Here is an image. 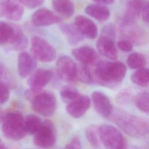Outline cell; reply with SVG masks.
Wrapping results in <instances>:
<instances>
[{"instance_id":"27","label":"cell","mask_w":149,"mask_h":149,"mask_svg":"<svg viewBox=\"0 0 149 149\" xmlns=\"http://www.w3.org/2000/svg\"><path fill=\"white\" fill-rule=\"evenodd\" d=\"M147 61L144 55L139 52H133L127 59L128 66L133 69L143 68L146 65Z\"/></svg>"},{"instance_id":"29","label":"cell","mask_w":149,"mask_h":149,"mask_svg":"<svg viewBox=\"0 0 149 149\" xmlns=\"http://www.w3.org/2000/svg\"><path fill=\"white\" fill-rule=\"evenodd\" d=\"M86 135L88 141L93 147L95 148L99 147L100 143L99 126L95 125L88 126L86 130Z\"/></svg>"},{"instance_id":"3","label":"cell","mask_w":149,"mask_h":149,"mask_svg":"<svg viewBox=\"0 0 149 149\" xmlns=\"http://www.w3.org/2000/svg\"><path fill=\"white\" fill-rule=\"evenodd\" d=\"M26 98L31 102V108L36 113L45 116H52L56 108V99L49 91H34L29 89L25 92Z\"/></svg>"},{"instance_id":"12","label":"cell","mask_w":149,"mask_h":149,"mask_svg":"<svg viewBox=\"0 0 149 149\" xmlns=\"http://www.w3.org/2000/svg\"><path fill=\"white\" fill-rule=\"evenodd\" d=\"M61 19L47 8L37 10L31 16V22L36 26H47L60 23Z\"/></svg>"},{"instance_id":"2","label":"cell","mask_w":149,"mask_h":149,"mask_svg":"<svg viewBox=\"0 0 149 149\" xmlns=\"http://www.w3.org/2000/svg\"><path fill=\"white\" fill-rule=\"evenodd\" d=\"M110 119L127 134L136 138L146 136L148 123L146 119L120 109H113Z\"/></svg>"},{"instance_id":"30","label":"cell","mask_w":149,"mask_h":149,"mask_svg":"<svg viewBox=\"0 0 149 149\" xmlns=\"http://www.w3.org/2000/svg\"><path fill=\"white\" fill-rule=\"evenodd\" d=\"M0 83L6 86L9 88L14 87L16 85L15 79L10 71L1 63H0Z\"/></svg>"},{"instance_id":"35","label":"cell","mask_w":149,"mask_h":149,"mask_svg":"<svg viewBox=\"0 0 149 149\" xmlns=\"http://www.w3.org/2000/svg\"><path fill=\"white\" fill-rule=\"evenodd\" d=\"M9 97V88L6 86L0 83V104H3L6 102Z\"/></svg>"},{"instance_id":"21","label":"cell","mask_w":149,"mask_h":149,"mask_svg":"<svg viewBox=\"0 0 149 149\" xmlns=\"http://www.w3.org/2000/svg\"><path fill=\"white\" fill-rule=\"evenodd\" d=\"M28 45V40L20 27L16 25L15 33L9 42L6 47L12 51H22L26 48Z\"/></svg>"},{"instance_id":"41","label":"cell","mask_w":149,"mask_h":149,"mask_svg":"<svg viewBox=\"0 0 149 149\" xmlns=\"http://www.w3.org/2000/svg\"><path fill=\"white\" fill-rule=\"evenodd\" d=\"M0 149H8L6 146L5 145L3 142L0 139Z\"/></svg>"},{"instance_id":"26","label":"cell","mask_w":149,"mask_h":149,"mask_svg":"<svg viewBox=\"0 0 149 149\" xmlns=\"http://www.w3.org/2000/svg\"><path fill=\"white\" fill-rule=\"evenodd\" d=\"M133 100L139 110L146 113H148L149 94L148 91H143L139 93L134 95Z\"/></svg>"},{"instance_id":"38","label":"cell","mask_w":149,"mask_h":149,"mask_svg":"<svg viewBox=\"0 0 149 149\" xmlns=\"http://www.w3.org/2000/svg\"><path fill=\"white\" fill-rule=\"evenodd\" d=\"M81 140L79 136L74 137L71 141L66 146L65 149H81Z\"/></svg>"},{"instance_id":"1","label":"cell","mask_w":149,"mask_h":149,"mask_svg":"<svg viewBox=\"0 0 149 149\" xmlns=\"http://www.w3.org/2000/svg\"><path fill=\"white\" fill-rule=\"evenodd\" d=\"M126 72L125 65L120 61H101L93 73V83L108 87L116 88L123 80Z\"/></svg>"},{"instance_id":"17","label":"cell","mask_w":149,"mask_h":149,"mask_svg":"<svg viewBox=\"0 0 149 149\" xmlns=\"http://www.w3.org/2000/svg\"><path fill=\"white\" fill-rule=\"evenodd\" d=\"M73 57L82 65L88 66L93 65L98 60L97 52L90 47H81L73 49Z\"/></svg>"},{"instance_id":"28","label":"cell","mask_w":149,"mask_h":149,"mask_svg":"<svg viewBox=\"0 0 149 149\" xmlns=\"http://www.w3.org/2000/svg\"><path fill=\"white\" fill-rule=\"evenodd\" d=\"M59 93L62 100L68 104L76 100L81 95L75 87L71 86L63 87L61 89Z\"/></svg>"},{"instance_id":"44","label":"cell","mask_w":149,"mask_h":149,"mask_svg":"<svg viewBox=\"0 0 149 149\" xmlns=\"http://www.w3.org/2000/svg\"><path fill=\"white\" fill-rule=\"evenodd\" d=\"M120 2H128L129 1H130V0H120Z\"/></svg>"},{"instance_id":"11","label":"cell","mask_w":149,"mask_h":149,"mask_svg":"<svg viewBox=\"0 0 149 149\" xmlns=\"http://www.w3.org/2000/svg\"><path fill=\"white\" fill-rule=\"evenodd\" d=\"M91 99L96 112L103 118H109L113 107L108 97L103 92L95 91L91 94Z\"/></svg>"},{"instance_id":"20","label":"cell","mask_w":149,"mask_h":149,"mask_svg":"<svg viewBox=\"0 0 149 149\" xmlns=\"http://www.w3.org/2000/svg\"><path fill=\"white\" fill-rule=\"evenodd\" d=\"M85 12L98 21H105L110 17L109 9L102 5L97 4H90L85 8Z\"/></svg>"},{"instance_id":"4","label":"cell","mask_w":149,"mask_h":149,"mask_svg":"<svg viewBox=\"0 0 149 149\" xmlns=\"http://www.w3.org/2000/svg\"><path fill=\"white\" fill-rule=\"evenodd\" d=\"M24 117L19 111H12L3 117L2 132L3 136L11 140L18 141L26 134L24 126Z\"/></svg>"},{"instance_id":"14","label":"cell","mask_w":149,"mask_h":149,"mask_svg":"<svg viewBox=\"0 0 149 149\" xmlns=\"http://www.w3.org/2000/svg\"><path fill=\"white\" fill-rule=\"evenodd\" d=\"M37 60L27 52H20L18 56V73L22 78L29 76L36 69Z\"/></svg>"},{"instance_id":"36","label":"cell","mask_w":149,"mask_h":149,"mask_svg":"<svg viewBox=\"0 0 149 149\" xmlns=\"http://www.w3.org/2000/svg\"><path fill=\"white\" fill-rule=\"evenodd\" d=\"M118 47L124 52H130L133 49V44L129 40H120L117 42Z\"/></svg>"},{"instance_id":"42","label":"cell","mask_w":149,"mask_h":149,"mask_svg":"<svg viewBox=\"0 0 149 149\" xmlns=\"http://www.w3.org/2000/svg\"><path fill=\"white\" fill-rule=\"evenodd\" d=\"M3 113H2V110H1V109L0 108V123L2 121V120H3Z\"/></svg>"},{"instance_id":"9","label":"cell","mask_w":149,"mask_h":149,"mask_svg":"<svg viewBox=\"0 0 149 149\" xmlns=\"http://www.w3.org/2000/svg\"><path fill=\"white\" fill-rule=\"evenodd\" d=\"M23 13V5L19 0H3L0 2V17L19 21Z\"/></svg>"},{"instance_id":"10","label":"cell","mask_w":149,"mask_h":149,"mask_svg":"<svg viewBox=\"0 0 149 149\" xmlns=\"http://www.w3.org/2000/svg\"><path fill=\"white\" fill-rule=\"evenodd\" d=\"M27 80V84L30 89L34 91H41L51 81L53 73L51 70L45 69L35 70Z\"/></svg>"},{"instance_id":"15","label":"cell","mask_w":149,"mask_h":149,"mask_svg":"<svg viewBox=\"0 0 149 149\" xmlns=\"http://www.w3.org/2000/svg\"><path fill=\"white\" fill-rule=\"evenodd\" d=\"M74 24L80 33L88 38H95L98 34V29L95 23L87 17L79 15L75 17Z\"/></svg>"},{"instance_id":"40","label":"cell","mask_w":149,"mask_h":149,"mask_svg":"<svg viewBox=\"0 0 149 149\" xmlns=\"http://www.w3.org/2000/svg\"><path fill=\"white\" fill-rule=\"evenodd\" d=\"M94 2H95L100 4H111L114 2V0H92Z\"/></svg>"},{"instance_id":"23","label":"cell","mask_w":149,"mask_h":149,"mask_svg":"<svg viewBox=\"0 0 149 149\" xmlns=\"http://www.w3.org/2000/svg\"><path fill=\"white\" fill-rule=\"evenodd\" d=\"M52 6L59 14L70 17L74 13V5L70 0H52Z\"/></svg>"},{"instance_id":"32","label":"cell","mask_w":149,"mask_h":149,"mask_svg":"<svg viewBox=\"0 0 149 149\" xmlns=\"http://www.w3.org/2000/svg\"><path fill=\"white\" fill-rule=\"evenodd\" d=\"M128 34L129 38L132 41L138 44L145 42L147 40L146 34L139 29H131L129 30Z\"/></svg>"},{"instance_id":"25","label":"cell","mask_w":149,"mask_h":149,"mask_svg":"<svg viewBox=\"0 0 149 149\" xmlns=\"http://www.w3.org/2000/svg\"><path fill=\"white\" fill-rule=\"evenodd\" d=\"M148 70L146 68L139 69L131 75L132 81L137 86L147 87L149 83Z\"/></svg>"},{"instance_id":"39","label":"cell","mask_w":149,"mask_h":149,"mask_svg":"<svg viewBox=\"0 0 149 149\" xmlns=\"http://www.w3.org/2000/svg\"><path fill=\"white\" fill-rule=\"evenodd\" d=\"M142 17L144 22L148 23L149 22V5L147 1H146L142 9Z\"/></svg>"},{"instance_id":"6","label":"cell","mask_w":149,"mask_h":149,"mask_svg":"<svg viewBox=\"0 0 149 149\" xmlns=\"http://www.w3.org/2000/svg\"><path fill=\"white\" fill-rule=\"evenodd\" d=\"M31 52L36 60L42 62L53 61L56 55L55 48L46 40L38 36H34L31 38Z\"/></svg>"},{"instance_id":"19","label":"cell","mask_w":149,"mask_h":149,"mask_svg":"<svg viewBox=\"0 0 149 149\" xmlns=\"http://www.w3.org/2000/svg\"><path fill=\"white\" fill-rule=\"evenodd\" d=\"M59 29L66 37L68 43L71 45H77L84 40V36L78 30L75 25L62 23L59 26Z\"/></svg>"},{"instance_id":"34","label":"cell","mask_w":149,"mask_h":149,"mask_svg":"<svg viewBox=\"0 0 149 149\" xmlns=\"http://www.w3.org/2000/svg\"><path fill=\"white\" fill-rule=\"evenodd\" d=\"M101 36H105L115 40L116 37V30L115 26L112 23L106 24L102 29Z\"/></svg>"},{"instance_id":"33","label":"cell","mask_w":149,"mask_h":149,"mask_svg":"<svg viewBox=\"0 0 149 149\" xmlns=\"http://www.w3.org/2000/svg\"><path fill=\"white\" fill-rule=\"evenodd\" d=\"M132 92L129 88H124L121 90L116 97V101L120 105H126L133 99Z\"/></svg>"},{"instance_id":"37","label":"cell","mask_w":149,"mask_h":149,"mask_svg":"<svg viewBox=\"0 0 149 149\" xmlns=\"http://www.w3.org/2000/svg\"><path fill=\"white\" fill-rule=\"evenodd\" d=\"M44 1V0H19L23 6L30 9L40 6L42 4Z\"/></svg>"},{"instance_id":"31","label":"cell","mask_w":149,"mask_h":149,"mask_svg":"<svg viewBox=\"0 0 149 149\" xmlns=\"http://www.w3.org/2000/svg\"><path fill=\"white\" fill-rule=\"evenodd\" d=\"M77 79L85 84H92L93 83V73L87 66L77 65Z\"/></svg>"},{"instance_id":"18","label":"cell","mask_w":149,"mask_h":149,"mask_svg":"<svg viewBox=\"0 0 149 149\" xmlns=\"http://www.w3.org/2000/svg\"><path fill=\"white\" fill-rule=\"evenodd\" d=\"M97 48L98 52L107 58L114 61L118 58L115 40L110 38L100 36L97 41Z\"/></svg>"},{"instance_id":"43","label":"cell","mask_w":149,"mask_h":149,"mask_svg":"<svg viewBox=\"0 0 149 149\" xmlns=\"http://www.w3.org/2000/svg\"><path fill=\"white\" fill-rule=\"evenodd\" d=\"M132 149H144L141 147H139V146H133L132 147Z\"/></svg>"},{"instance_id":"5","label":"cell","mask_w":149,"mask_h":149,"mask_svg":"<svg viewBox=\"0 0 149 149\" xmlns=\"http://www.w3.org/2000/svg\"><path fill=\"white\" fill-rule=\"evenodd\" d=\"M100 141L107 149H127V141L120 131L113 126H99Z\"/></svg>"},{"instance_id":"7","label":"cell","mask_w":149,"mask_h":149,"mask_svg":"<svg viewBox=\"0 0 149 149\" xmlns=\"http://www.w3.org/2000/svg\"><path fill=\"white\" fill-rule=\"evenodd\" d=\"M33 141L38 147L43 149L52 148L56 141L55 129L53 123L49 120L42 122L40 129L34 134Z\"/></svg>"},{"instance_id":"22","label":"cell","mask_w":149,"mask_h":149,"mask_svg":"<svg viewBox=\"0 0 149 149\" xmlns=\"http://www.w3.org/2000/svg\"><path fill=\"white\" fill-rule=\"evenodd\" d=\"M16 25L0 21V46L6 47L12 40L16 31Z\"/></svg>"},{"instance_id":"24","label":"cell","mask_w":149,"mask_h":149,"mask_svg":"<svg viewBox=\"0 0 149 149\" xmlns=\"http://www.w3.org/2000/svg\"><path fill=\"white\" fill-rule=\"evenodd\" d=\"M41 119L34 114H29L24 119V130L26 134H34L42 125Z\"/></svg>"},{"instance_id":"13","label":"cell","mask_w":149,"mask_h":149,"mask_svg":"<svg viewBox=\"0 0 149 149\" xmlns=\"http://www.w3.org/2000/svg\"><path fill=\"white\" fill-rule=\"evenodd\" d=\"M91 105L90 98L84 95H80L78 98L68 104L66 111L69 115L74 118L81 117L89 109Z\"/></svg>"},{"instance_id":"16","label":"cell","mask_w":149,"mask_h":149,"mask_svg":"<svg viewBox=\"0 0 149 149\" xmlns=\"http://www.w3.org/2000/svg\"><path fill=\"white\" fill-rule=\"evenodd\" d=\"M145 0H130L126 3L122 25L133 24L140 16Z\"/></svg>"},{"instance_id":"8","label":"cell","mask_w":149,"mask_h":149,"mask_svg":"<svg viewBox=\"0 0 149 149\" xmlns=\"http://www.w3.org/2000/svg\"><path fill=\"white\" fill-rule=\"evenodd\" d=\"M58 76L65 81L72 83L77 80V65L68 56H62L56 62Z\"/></svg>"}]
</instances>
